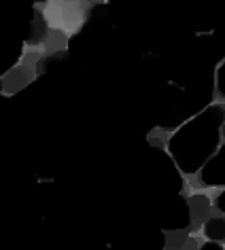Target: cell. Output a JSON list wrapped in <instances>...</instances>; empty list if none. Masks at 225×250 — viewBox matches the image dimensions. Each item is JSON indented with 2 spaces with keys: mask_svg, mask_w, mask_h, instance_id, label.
<instances>
[{
  "mask_svg": "<svg viewBox=\"0 0 225 250\" xmlns=\"http://www.w3.org/2000/svg\"><path fill=\"white\" fill-rule=\"evenodd\" d=\"M225 123L221 104H210L185 121L168 140V153L183 174H198L219 151V138Z\"/></svg>",
  "mask_w": 225,
  "mask_h": 250,
  "instance_id": "1",
  "label": "cell"
},
{
  "mask_svg": "<svg viewBox=\"0 0 225 250\" xmlns=\"http://www.w3.org/2000/svg\"><path fill=\"white\" fill-rule=\"evenodd\" d=\"M198 183L202 187H223L225 189V142L198 172Z\"/></svg>",
  "mask_w": 225,
  "mask_h": 250,
  "instance_id": "2",
  "label": "cell"
},
{
  "mask_svg": "<svg viewBox=\"0 0 225 250\" xmlns=\"http://www.w3.org/2000/svg\"><path fill=\"white\" fill-rule=\"evenodd\" d=\"M189 210H191V227H200V223L208 216V210H210V204H208V197L206 195H191L189 197Z\"/></svg>",
  "mask_w": 225,
  "mask_h": 250,
  "instance_id": "3",
  "label": "cell"
},
{
  "mask_svg": "<svg viewBox=\"0 0 225 250\" xmlns=\"http://www.w3.org/2000/svg\"><path fill=\"white\" fill-rule=\"evenodd\" d=\"M204 235L208 237V242L225 244V218H221V216L208 218V221L204 223Z\"/></svg>",
  "mask_w": 225,
  "mask_h": 250,
  "instance_id": "4",
  "label": "cell"
},
{
  "mask_svg": "<svg viewBox=\"0 0 225 250\" xmlns=\"http://www.w3.org/2000/svg\"><path fill=\"white\" fill-rule=\"evenodd\" d=\"M45 36H47V26H45V21H43V17L36 13V15H32V23H30L26 42H32V45H36V42H41Z\"/></svg>",
  "mask_w": 225,
  "mask_h": 250,
  "instance_id": "5",
  "label": "cell"
},
{
  "mask_svg": "<svg viewBox=\"0 0 225 250\" xmlns=\"http://www.w3.org/2000/svg\"><path fill=\"white\" fill-rule=\"evenodd\" d=\"M2 83H4V91H17L28 83V74L20 70V68H15V70H11L7 77L2 79Z\"/></svg>",
  "mask_w": 225,
  "mask_h": 250,
  "instance_id": "6",
  "label": "cell"
},
{
  "mask_svg": "<svg viewBox=\"0 0 225 250\" xmlns=\"http://www.w3.org/2000/svg\"><path fill=\"white\" fill-rule=\"evenodd\" d=\"M187 240H189V231L187 229L174 231L172 235H168V250H180Z\"/></svg>",
  "mask_w": 225,
  "mask_h": 250,
  "instance_id": "7",
  "label": "cell"
},
{
  "mask_svg": "<svg viewBox=\"0 0 225 250\" xmlns=\"http://www.w3.org/2000/svg\"><path fill=\"white\" fill-rule=\"evenodd\" d=\"M215 87H217L219 96L225 98V60L221 62V66H219L215 72Z\"/></svg>",
  "mask_w": 225,
  "mask_h": 250,
  "instance_id": "8",
  "label": "cell"
},
{
  "mask_svg": "<svg viewBox=\"0 0 225 250\" xmlns=\"http://www.w3.org/2000/svg\"><path fill=\"white\" fill-rule=\"evenodd\" d=\"M215 208H217L219 212H223V214H225V189L217 195V199H215Z\"/></svg>",
  "mask_w": 225,
  "mask_h": 250,
  "instance_id": "9",
  "label": "cell"
},
{
  "mask_svg": "<svg viewBox=\"0 0 225 250\" xmlns=\"http://www.w3.org/2000/svg\"><path fill=\"white\" fill-rule=\"evenodd\" d=\"M200 250H223V244H219V242H206L200 246Z\"/></svg>",
  "mask_w": 225,
  "mask_h": 250,
  "instance_id": "10",
  "label": "cell"
},
{
  "mask_svg": "<svg viewBox=\"0 0 225 250\" xmlns=\"http://www.w3.org/2000/svg\"><path fill=\"white\" fill-rule=\"evenodd\" d=\"M180 250H200V246H198V242L193 240V237H189V240L183 244V248H180Z\"/></svg>",
  "mask_w": 225,
  "mask_h": 250,
  "instance_id": "11",
  "label": "cell"
},
{
  "mask_svg": "<svg viewBox=\"0 0 225 250\" xmlns=\"http://www.w3.org/2000/svg\"><path fill=\"white\" fill-rule=\"evenodd\" d=\"M221 136H223V138H225V123H223V129H221Z\"/></svg>",
  "mask_w": 225,
  "mask_h": 250,
  "instance_id": "12",
  "label": "cell"
}]
</instances>
